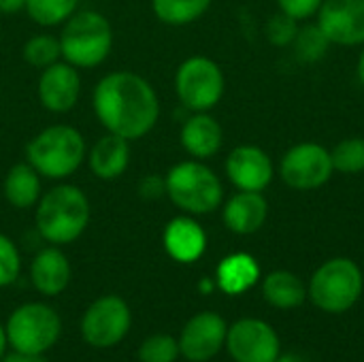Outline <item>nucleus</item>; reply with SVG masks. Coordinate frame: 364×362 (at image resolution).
Segmentation results:
<instances>
[{"mask_svg":"<svg viewBox=\"0 0 364 362\" xmlns=\"http://www.w3.org/2000/svg\"><path fill=\"white\" fill-rule=\"evenodd\" d=\"M333 158V166L339 173H348V175H356L364 171V139L360 137H352V139H343L341 143H337V147L331 151Z\"/></svg>","mask_w":364,"mask_h":362,"instance_id":"cd10ccee","label":"nucleus"},{"mask_svg":"<svg viewBox=\"0 0 364 362\" xmlns=\"http://www.w3.org/2000/svg\"><path fill=\"white\" fill-rule=\"evenodd\" d=\"M294 53L301 62H318L328 53V47L333 45L324 30L318 23H309L299 28L294 38Z\"/></svg>","mask_w":364,"mask_h":362,"instance_id":"bb28decb","label":"nucleus"},{"mask_svg":"<svg viewBox=\"0 0 364 362\" xmlns=\"http://www.w3.org/2000/svg\"><path fill=\"white\" fill-rule=\"evenodd\" d=\"M23 9H26V0H0V13H4V15L17 13Z\"/></svg>","mask_w":364,"mask_h":362,"instance_id":"f704fd0d","label":"nucleus"},{"mask_svg":"<svg viewBox=\"0 0 364 362\" xmlns=\"http://www.w3.org/2000/svg\"><path fill=\"white\" fill-rule=\"evenodd\" d=\"M181 147L194 158V160H209L213 158L224 143L222 126L209 111L192 113L183 124L179 132Z\"/></svg>","mask_w":364,"mask_h":362,"instance_id":"f3484780","label":"nucleus"},{"mask_svg":"<svg viewBox=\"0 0 364 362\" xmlns=\"http://www.w3.org/2000/svg\"><path fill=\"white\" fill-rule=\"evenodd\" d=\"M164 183L171 203L188 215L213 213L224 201L220 177L203 160L192 158L173 164L164 175Z\"/></svg>","mask_w":364,"mask_h":362,"instance_id":"39448f33","label":"nucleus"},{"mask_svg":"<svg viewBox=\"0 0 364 362\" xmlns=\"http://www.w3.org/2000/svg\"><path fill=\"white\" fill-rule=\"evenodd\" d=\"M211 0H151L154 15L166 26H188L200 19Z\"/></svg>","mask_w":364,"mask_h":362,"instance_id":"b1692460","label":"nucleus"},{"mask_svg":"<svg viewBox=\"0 0 364 362\" xmlns=\"http://www.w3.org/2000/svg\"><path fill=\"white\" fill-rule=\"evenodd\" d=\"M87 158L83 134L68 124H53L36 132L26 145V162L45 179L62 181L75 175Z\"/></svg>","mask_w":364,"mask_h":362,"instance_id":"7ed1b4c3","label":"nucleus"},{"mask_svg":"<svg viewBox=\"0 0 364 362\" xmlns=\"http://www.w3.org/2000/svg\"><path fill=\"white\" fill-rule=\"evenodd\" d=\"M226 175L237 190L262 192L273 179V162L264 149L239 145L226 158Z\"/></svg>","mask_w":364,"mask_h":362,"instance_id":"2eb2a0df","label":"nucleus"},{"mask_svg":"<svg viewBox=\"0 0 364 362\" xmlns=\"http://www.w3.org/2000/svg\"><path fill=\"white\" fill-rule=\"evenodd\" d=\"M70 275H73L70 262L58 245H49V247L41 250L30 265L32 286L43 297L62 294L70 284Z\"/></svg>","mask_w":364,"mask_h":362,"instance_id":"a211bd4d","label":"nucleus"},{"mask_svg":"<svg viewBox=\"0 0 364 362\" xmlns=\"http://www.w3.org/2000/svg\"><path fill=\"white\" fill-rule=\"evenodd\" d=\"M226 348L237 362H275L279 356L275 331L256 318L235 322L226 333Z\"/></svg>","mask_w":364,"mask_h":362,"instance_id":"9b49d317","label":"nucleus"},{"mask_svg":"<svg viewBox=\"0 0 364 362\" xmlns=\"http://www.w3.org/2000/svg\"><path fill=\"white\" fill-rule=\"evenodd\" d=\"M92 207L87 194L73 183H58L43 192L36 203L34 222L38 235L49 245H68L77 241L90 224Z\"/></svg>","mask_w":364,"mask_h":362,"instance_id":"f03ea898","label":"nucleus"},{"mask_svg":"<svg viewBox=\"0 0 364 362\" xmlns=\"http://www.w3.org/2000/svg\"><path fill=\"white\" fill-rule=\"evenodd\" d=\"M6 331H4V326L0 324V358L4 356V350H6Z\"/></svg>","mask_w":364,"mask_h":362,"instance_id":"c9c22d12","label":"nucleus"},{"mask_svg":"<svg viewBox=\"0 0 364 362\" xmlns=\"http://www.w3.org/2000/svg\"><path fill=\"white\" fill-rule=\"evenodd\" d=\"M179 358V341L171 335H151L139 348L141 362H175Z\"/></svg>","mask_w":364,"mask_h":362,"instance_id":"c85d7f7f","label":"nucleus"},{"mask_svg":"<svg viewBox=\"0 0 364 362\" xmlns=\"http://www.w3.org/2000/svg\"><path fill=\"white\" fill-rule=\"evenodd\" d=\"M275 362H305L301 356H296V354H284V356H277Z\"/></svg>","mask_w":364,"mask_h":362,"instance_id":"e433bc0d","label":"nucleus"},{"mask_svg":"<svg viewBox=\"0 0 364 362\" xmlns=\"http://www.w3.org/2000/svg\"><path fill=\"white\" fill-rule=\"evenodd\" d=\"M200 290H203L205 294H209V292L213 290V282H211V280H203V282H200Z\"/></svg>","mask_w":364,"mask_h":362,"instance_id":"58836bf2","label":"nucleus"},{"mask_svg":"<svg viewBox=\"0 0 364 362\" xmlns=\"http://www.w3.org/2000/svg\"><path fill=\"white\" fill-rule=\"evenodd\" d=\"M269 215V205L262 192H243L239 190L232 198L226 201L222 218L228 230L235 235H252L262 228Z\"/></svg>","mask_w":364,"mask_h":362,"instance_id":"aec40b11","label":"nucleus"},{"mask_svg":"<svg viewBox=\"0 0 364 362\" xmlns=\"http://www.w3.org/2000/svg\"><path fill=\"white\" fill-rule=\"evenodd\" d=\"M36 94L43 109L51 113H68L81 98V73L73 64L58 60L38 75Z\"/></svg>","mask_w":364,"mask_h":362,"instance_id":"f8f14e48","label":"nucleus"},{"mask_svg":"<svg viewBox=\"0 0 364 362\" xmlns=\"http://www.w3.org/2000/svg\"><path fill=\"white\" fill-rule=\"evenodd\" d=\"M21 271V256L13 239L0 233V288L11 286Z\"/></svg>","mask_w":364,"mask_h":362,"instance_id":"c756f323","label":"nucleus"},{"mask_svg":"<svg viewBox=\"0 0 364 362\" xmlns=\"http://www.w3.org/2000/svg\"><path fill=\"white\" fill-rule=\"evenodd\" d=\"M358 77H360V81H363L364 85V49L360 51V58H358Z\"/></svg>","mask_w":364,"mask_h":362,"instance_id":"4c0bfd02","label":"nucleus"},{"mask_svg":"<svg viewBox=\"0 0 364 362\" xmlns=\"http://www.w3.org/2000/svg\"><path fill=\"white\" fill-rule=\"evenodd\" d=\"M166 194V183L164 177L160 175H145L139 183V196L145 201H156Z\"/></svg>","mask_w":364,"mask_h":362,"instance_id":"473e14b6","label":"nucleus"},{"mask_svg":"<svg viewBox=\"0 0 364 362\" xmlns=\"http://www.w3.org/2000/svg\"><path fill=\"white\" fill-rule=\"evenodd\" d=\"M322 2H324V0H277L282 13L294 17L296 21L316 15V13L320 11Z\"/></svg>","mask_w":364,"mask_h":362,"instance_id":"2f4dec72","label":"nucleus"},{"mask_svg":"<svg viewBox=\"0 0 364 362\" xmlns=\"http://www.w3.org/2000/svg\"><path fill=\"white\" fill-rule=\"evenodd\" d=\"M130 164V141L107 132L87 149V166L96 179H119Z\"/></svg>","mask_w":364,"mask_h":362,"instance_id":"6ab92c4d","label":"nucleus"},{"mask_svg":"<svg viewBox=\"0 0 364 362\" xmlns=\"http://www.w3.org/2000/svg\"><path fill=\"white\" fill-rule=\"evenodd\" d=\"M228 326L222 316L200 312L188 320L179 337V354L190 362L211 361L226 344Z\"/></svg>","mask_w":364,"mask_h":362,"instance_id":"ddd939ff","label":"nucleus"},{"mask_svg":"<svg viewBox=\"0 0 364 362\" xmlns=\"http://www.w3.org/2000/svg\"><path fill=\"white\" fill-rule=\"evenodd\" d=\"M58 38L64 62L79 70L96 68L107 62L113 49V26L98 11H75L62 23Z\"/></svg>","mask_w":364,"mask_h":362,"instance_id":"20e7f679","label":"nucleus"},{"mask_svg":"<svg viewBox=\"0 0 364 362\" xmlns=\"http://www.w3.org/2000/svg\"><path fill=\"white\" fill-rule=\"evenodd\" d=\"M296 32H299V21L282 11L277 15H273L267 23V38L277 47L292 45L296 38Z\"/></svg>","mask_w":364,"mask_h":362,"instance_id":"7c9ffc66","label":"nucleus"},{"mask_svg":"<svg viewBox=\"0 0 364 362\" xmlns=\"http://www.w3.org/2000/svg\"><path fill=\"white\" fill-rule=\"evenodd\" d=\"M260 277V267L250 254H230L226 256L215 271V284L226 294H243Z\"/></svg>","mask_w":364,"mask_h":362,"instance_id":"4be33fe9","label":"nucleus"},{"mask_svg":"<svg viewBox=\"0 0 364 362\" xmlns=\"http://www.w3.org/2000/svg\"><path fill=\"white\" fill-rule=\"evenodd\" d=\"M4 331L13 350L26 354H45L60 339L62 320L58 312L45 303H26L9 316Z\"/></svg>","mask_w":364,"mask_h":362,"instance_id":"0eeeda50","label":"nucleus"},{"mask_svg":"<svg viewBox=\"0 0 364 362\" xmlns=\"http://www.w3.org/2000/svg\"><path fill=\"white\" fill-rule=\"evenodd\" d=\"M331 151L318 143H299L286 151L282 158V179L294 190H316L322 188L333 175Z\"/></svg>","mask_w":364,"mask_h":362,"instance_id":"9d476101","label":"nucleus"},{"mask_svg":"<svg viewBox=\"0 0 364 362\" xmlns=\"http://www.w3.org/2000/svg\"><path fill=\"white\" fill-rule=\"evenodd\" d=\"M0 362H47L43 354H26V352H17L13 350L11 354H4Z\"/></svg>","mask_w":364,"mask_h":362,"instance_id":"72a5a7b5","label":"nucleus"},{"mask_svg":"<svg viewBox=\"0 0 364 362\" xmlns=\"http://www.w3.org/2000/svg\"><path fill=\"white\" fill-rule=\"evenodd\" d=\"M318 26L335 45H364V0H324Z\"/></svg>","mask_w":364,"mask_h":362,"instance_id":"4468645a","label":"nucleus"},{"mask_svg":"<svg viewBox=\"0 0 364 362\" xmlns=\"http://www.w3.org/2000/svg\"><path fill=\"white\" fill-rule=\"evenodd\" d=\"M307 292L320 309L343 314L354 307L363 294V273L354 260L333 258L314 273Z\"/></svg>","mask_w":364,"mask_h":362,"instance_id":"423d86ee","label":"nucleus"},{"mask_svg":"<svg viewBox=\"0 0 364 362\" xmlns=\"http://www.w3.org/2000/svg\"><path fill=\"white\" fill-rule=\"evenodd\" d=\"M21 55H23V60H26L30 66L43 70V68L55 64L58 60H62L60 38L53 36V34H47V32L34 34V36H30V38L23 43Z\"/></svg>","mask_w":364,"mask_h":362,"instance_id":"a878e982","label":"nucleus"},{"mask_svg":"<svg viewBox=\"0 0 364 362\" xmlns=\"http://www.w3.org/2000/svg\"><path fill=\"white\" fill-rule=\"evenodd\" d=\"M162 245L166 254L181 265H192L196 262L205 250H207V235L203 226L190 218V215H179L173 218L162 233Z\"/></svg>","mask_w":364,"mask_h":362,"instance_id":"dca6fc26","label":"nucleus"},{"mask_svg":"<svg viewBox=\"0 0 364 362\" xmlns=\"http://www.w3.org/2000/svg\"><path fill=\"white\" fill-rule=\"evenodd\" d=\"M224 73L211 58L192 55L175 73V92L179 102L192 111H211L224 96Z\"/></svg>","mask_w":364,"mask_h":362,"instance_id":"6e6552de","label":"nucleus"},{"mask_svg":"<svg viewBox=\"0 0 364 362\" xmlns=\"http://www.w3.org/2000/svg\"><path fill=\"white\" fill-rule=\"evenodd\" d=\"M132 314L128 303L117 294L96 299L81 318V337L92 348H113L130 331Z\"/></svg>","mask_w":364,"mask_h":362,"instance_id":"1a4fd4ad","label":"nucleus"},{"mask_svg":"<svg viewBox=\"0 0 364 362\" xmlns=\"http://www.w3.org/2000/svg\"><path fill=\"white\" fill-rule=\"evenodd\" d=\"M262 294L273 307L292 309V307H299L305 301L307 290H305L303 282L294 273H290V271H273V273L267 275V280L262 284Z\"/></svg>","mask_w":364,"mask_h":362,"instance_id":"5701e85b","label":"nucleus"},{"mask_svg":"<svg viewBox=\"0 0 364 362\" xmlns=\"http://www.w3.org/2000/svg\"><path fill=\"white\" fill-rule=\"evenodd\" d=\"M79 6V0H26V13L28 17L43 26V28H55L62 26Z\"/></svg>","mask_w":364,"mask_h":362,"instance_id":"393cba45","label":"nucleus"},{"mask_svg":"<svg viewBox=\"0 0 364 362\" xmlns=\"http://www.w3.org/2000/svg\"><path fill=\"white\" fill-rule=\"evenodd\" d=\"M92 109L107 132L130 143L149 134L160 119L154 85L132 70L107 73L92 92Z\"/></svg>","mask_w":364,"mask_h":362,"instance_id":"f257e3e1","label":"nucleus"},{"mask_svg":"<svg viewBox=\"0 0 364 362\" xmlns=\"http://www.w3.org/2000/svg\"><path fill=\"white\" fill-rule=\"evenodd\" d=\"M41 175L28 164V162H17L6 171L2 192L4 198L11 207L15 209H32L36 207L38 198L43 196V186H41Z\"/></svg>","mask_w":364,"mask_h":362,"instance_id":"412c9836","label":"nucleus"}]
</instances>
